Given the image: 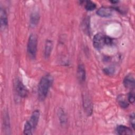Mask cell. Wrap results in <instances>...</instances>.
Listing matches in <instances>:
<instances>
[{
  "mask_svg": "<svg viewBox=\"0 0 135 135\" xmlns=\"http://www.w3.org/2000/svg\"><path fill=\"white\" fill-rule=\"evenodd\" d=\"M83 105L84 110L86 114L88 115H91L93 111V104L89 98L86 95L83 97Z\"/></svg>",
  "mask_w": 135,
  "mask_h": 135,
  "instance_id": "obj_5",
  "label": "cell"
},
{
  "mask_svg": "<svg viewBox=\"0 0 135 135\" xmlns=\"http://www.w3.org/2000/svg\"><path fill=\"white\" fill-rule=\"evenodd\" d=\"M116 132L118 134L120 135H127V134H132V130L125 126L119 125L117 126L116 128Z\"/></svg>",
  "mask_w": 135,
  "mask_h": 135,
  "instance_id": "obj_13",
  "label": "cell"
},
{
  "mask_svg": "<svg viewBox=\"0 0 135 135\" xmlns=\"http://www.w3.org/2000/svg\"><path fill=\"white\" fill-rule=\"evenodd\" d=\"M0 22L1 28H5L8 24V19L7 13L5 10L1 7L0 9Z\"/></svg>",
  "mask_w": 135,
  "mask_h": 135,
  "instance_id": "obj_12",
  "label": "cell"
},
{
  "mask_svg": "<svg viewBox=\"0 0 135 135\" xmlns=\"http://www.w3.org/2000/svg\"><path fill=\"white\" fill-rule=\"evenodd\" d=\"M89 21H90L89 20V18L86 17L83 21L82 25L83 30L85 33L88 34H90V24H89L90 22Z\"/></svg>",
  "mask_w": 135,
  "mask_h": 135,
  "instance_id": "obj_17",
  "label": "cell"
},
{
  "mask_svg": "<svg viewBox=\"0 0 135 135\" xmlns=\"http://www.w3.org/2000/svg\"><path fill=\"white\" fill-rule=\"evenodd\" d=\"M130 121L131 126L133 129H134V126H135V121H134V114L132 113L131 114L130 116Z\"/></svg>",
  "mask_w": 135,
  "mask_h": 135,
  "instance_id": "obj_21",
  "label": "cell"
},
{
  "mask_svg": "<svg viewBox=\"0 0 135 135\" xmlns=\"http://www.w3.org/2000/svg\"><path fill=\"white\" fill-rule=\"evenodd\" d=\"M37 50V38L35 34H31L28 37L27 44V51L29 57L35 59Z\"/></svg>",
  "mask_w": 135,
  "mask_h": 135,
  "instance_id": "obj_2",
  "label": "cell"
},
{
  "mask_svg": "<svg viewBox=\"0 0 135 135\" xmlns=\"http://www.w3.org/2000/svg\"><path fill=\"white\" fill-rule=\"evenodd\" d=\"M57 115L61 124L62 126H64L67 122V118L64 111L62 109L60 108L58 110Z\"/></svg>",
  "mask_w": 135,
  "mask_h": 135,
  "instance_id": "obj_14",
  "label": "cell"
},
{
  "mask_svg": "<svg viewBox=\"0 0 135 135\" xmlns=\"http://www.w3.org/2000/svg\"><path fill=\"white\" fill-rule=\"evenodd\" d=\"M103 72L107 75H111L114 72V69L113 67H108L103 69Z\"/></svg>",
  "mask_w": 135,
  "mask_h": 135,
  "instance_id": "obj_19",
  "label": "cell"
},
{
  "mask_svg": "<svg viewBox=\"0 0 135 135\" xmlns=\"http://www.w3.org/2000/svg\"><path fill=\"white\" fill-rule=\"evenodd\" d=\"M111 2L112 3H113V4H115V3H118V1H111Z\"/></svg>",
  "mask_w": 135,
  "mask_h": 135,
  "instance_id": "obj_22",
  "label": "cell"
},
{
  "mask_svg": "<svg viewBox=\"0 0 135 135\" xmlns=\"http://www.w3.org/2000/svg\"><path fill=\"white\" fill-rule=\"evenodd\" d=\"M33 130V129L32 127L31 126L29 122L28 121H27L25 123V124H24V130H23L24 133L25 134H28V135L32 134Z\"/></svg>",
  "mask_w": 135,
  "mask_h": 135,
  "instance_id": "obj_18",
  "label": "cell"
},
{
  "mask_svg": "<svg viewBox=\"0 0 135 135\" xmlns=\"http://www.w3.org/2000/svg\"><path fill=\"white\" fill-rule=\"evenodd\" d=\"M40 117V111L38 110H35L33 112L30 119L28 120L30 124L32 127L33 130H34L36 128L38 124V122L39 121Z\"/></svg>",
  "mask_w": 135,
  "mask_h": 135,
  "instance_id": "obj_6",
  "label": "cell"
},
{
  "mask_svg": "<svg viewBox=\"0 0 135 135\" xmlns=\"http://www.w3.org/2000/svg\"><path fill=\"white\" fill-rule=\"evenodd\" d=\"M53 79L50 75L43 76L40 80L37 89V95L40 101H43L46 98L52 84Z\"/></svg>",
  "mask_w": 135,
  "mask_h": 135,
  "instance_id": "obj_1",
  "label": "cell"
},
{
  "mask_svg": "<svg viewBox=\"0 0 135 135\" xmlns=\"http://www.w3.org/2000/svg\"><path fill=\"white\" fill-rule=\"evenodd\" d=\"M123 84L127 89H133L135 84L133 76L131 74L127 75L123 80Z\"/></svg>",
  "mask_w": 135,
  "mask_h": 135,
  "instance_id": "obj_10",
  "label": "cell"
},
{
  "mask_svg": "<svg viewBox=\"0 0 135 135\" xmlns=\"http://www.w3.org/2000/svg\"><path fill=\"white\" fill-rule=\"evenodd\" d=\"M97 14L100 17H109L112 15V10L110 7L102 6L97 10Z\"/></svg>",
  "mask_w": 135,
  "mask_h": 135,
  "instance_id": "obj_7",
  "label": "cell"
},
{
  "mask_svg": "<svg viewBox=\"0 0 135 135\" xmlns=\"http://www.w3.org/2000/svg\"><path fill=\"white\" fill-rule=\"evenodd\" d=\"M118 102L120 106L123 109L127 108L129 106V103L128 101L126 100L123 95H120L118 97Z\"/></svg>",
  "mask_w": 135,
  "mask_h": 135,
  "instance_id": "obj_16",
  "label": "cell"
},
{
  "mask_svg": "<svg viewBox=\"0 0 135 135\" xmlns=\"http://www.w3.org/2000/svg\"><path fill=\"white\" fill-rule=\"evenodd\" d=\"M84 3V7L85 9H86L87 11H91L94 10L96 7V4L95 3H94L92 1H86L83 2Z\"/></svg>",
  "mask_w": 135,
  "mask_h": 135,
  "instance_id": "obj_15",
  "label": "cell"
},
{
  "mask_svg": "<svg viewBox=\"0 0 135 135\" xmlns=\"http://www.w3.org/2000/svg\"><path fill=\"white\" fill-rule=\"evenodd\" d=\"M40 18V16L39 13L36 11L33 12L31 13L30 15V27L34 28L35 26H36L38 24Z\"/></svg>",
  "mask_w": 135,
  "mask_h": 135,
  "instance_id": "obj_8",
  "label": "cell"
},
{
  "mask_svg": "<svg viewBox=\"0 0 135 135\" xmlns=\"http://www.w3.org/2000/svg\"><path fill=\"white\" fill-rule=\"evenodd\" d=\"M128 100L131 103L134 102V94L133 92H130L128 95Z\"/></svg>",
  "mask_w": 135,
  "mask_h": 135,
  "instance_id": "obj_20",
  "label": "cell"
},
{
  "mask_svg": "<svg viewBox=\"0 0 135 135\" xmlns=\"http://www.w3.org/2000/svg\"><path fill=\"white\" fill-rule=\"evenodd\" d=\"M15 88L17 94L22 98H26L28 95V90L22 81L17 79L15 83Z\"/></svg>",
  "mask_w": 135,
  "mask_h": 135,
  "instance_id": "obj_4",
  "label": "cell"
},
{
  "mask_svg": "<svg viewBox=\"0 0 135 135\" xmlns=\"http://www.w3.org/2000/svg\"><path fill=\"white\" fill-rule=\"evenodd\" d=\"M107 36L101 33H97L93 38V44L97 50H100L105 45Z\"/></svg>",
  "mask_w": 135,
  "mask_h": 135,
  "instance_id": "obj_3",
  "label": "cell"
},
{
  "mask_svg": "<svg viewBox=\"0 0 135 135\" xmlns=\"http://www.w3.org/2000/svg\"><path fill=\"white\" fill-rule=\"evenodd\" d=\"M53 47V43L52 41L47 40L45 42L44 50V56L45 59H48L50 56Z\"/></svg>",
  "mask_w": 135,
  "mask_h": 135,
  "instance_id": "obj_11",
  "label": "cell"
},
{
  "mask_svg": "<svg viewBox=\"0 0 135 135\" xmlns=\"http://www.w3.org/2000/svg\"><path fill=\"white\" fill-rule=\"evenodd\" d=\"M77 77L80 82H83L86 79V71L83 64H80L77 68Z\"/></svg>",
  "mask_w": 135,
  "mask_h": 135,
  "instance_id": "obj_9",
  "label": "cell"
}]
</instances>
